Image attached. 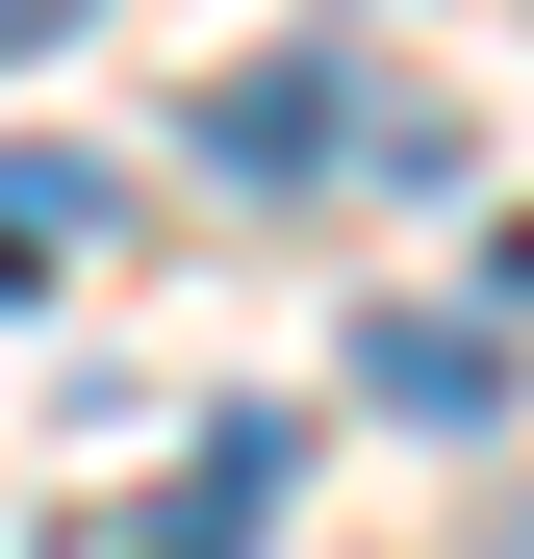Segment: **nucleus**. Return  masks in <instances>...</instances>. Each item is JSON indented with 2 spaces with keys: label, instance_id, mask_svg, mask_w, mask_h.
<instances>
[{
  "label": "nucleus",
  "instance_id": "obj_5",
  "mask_svg": "<svg viewBox=\"0 0 534 559\" xmlns=\"http://www.w3.org/2000/svg\"><path fill=\"white\" fill-rule=\"evenodd\" d=\"M76 26H103V0H0V51H76Z\"/></svg>",
  "mask_w": 534,
  "mask_h": 559
},
{
  "label": "nucleus",
  "instance_id": "obj_3",
  "mask_svg": "<svg viewBox=\"0 0 534 559\" xmlns=\"http://www.w3.org/2000/svg\"><path fill=\"white\" fill-rule=\"evenodd\" d=\"M356 407H407V432H509V331H459V306H382V331H356Z\"/></svg>",
  "mask_w": 534,
  "mask_h": 559
},
{
  "label": "nucleus",
  "instance_id": "obj_6",
  "mask_svg": "<svg viewBox=\"0 0 534 559\" xmlns=\"http://www.w3.org/2000/svg\"><path fill=\"white\" fill-rule=\"evenodd\" d=\"M509 26H534V0H509Z\"/></svg>",
  "mask_w": 534,
  "mask_h": 559
},
{
  "label": "nucleus",
  "instance_id": "obj_4",
  "mask_svg": "<svg viewBox=\"0 0 534 559\" xmlns=\"http://www.w3.org/2000/svg\"><path fill=\"white\" fill-rule=\"evenodd\" d=\"M281 484H306V432H281V407H229L204 457H178V509H153V559H254V534H281Z\"/></svg>",
  "mask_w": 534,
  "mask_h": 559
},
{
  "label": "nucleus",
  "instance_id": "obj_1",
  "mask_svg": "<svg viewBox=\"0 0 534 559\" xmlns=\"http://www.w3.org/2000/svg\"><path fill=\"white\" fill-rule=\"evenodd\" d=\"M76 254H128V178L76 153V128H0V306H51Z\"/></svg>",
  "mask_w": 534,
  "mask_h": 559
},
{
  "label": "nucleus",
  "instance_id": "obj_2",
  "mask_svg": "<svg viewBox=\"0 0 534 559\" xmlns=\"http://www.w3.org/2000/svg\"><path fill=\"white\" fill-rule=\"evenodd\" d=\"M204 153H229V178H356V153H407V128L306 51V76H229V103H204Z\"/></svg>",
  "mask_w": 534,
  "mask_h": 559
}]
</instances>
